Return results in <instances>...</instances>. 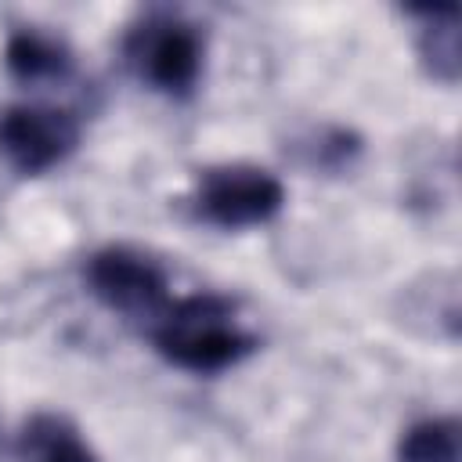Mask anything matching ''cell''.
Segmentation results:
<instances>
[{
  "instance_id": "obj_2",
  "label": "cell",
  "mask_w": 462,
  "mask_h": 462,
  "mask_svg": "<svg viewBox=\"0 0 462 462\" xmlns=\"http://www.w3.org/2000/svg\"><path fill=\"white\" fill-rule=\"evenodd\" d=\"M285 202V188L260 166H213L199 184V213L217 227H253L271 220Z\"/></svg>"
},
{
  "instance_id": "obj_6",
  "label": "cell",
  "mask_w": 462,
  "mask_h": 462,
  "mask_svg": "<svg viewBox=\"0 0 462 462\" xmlns=\"http://www.w3.org/2000/svg\"><path fill=\"white\" fill-rule=\"evenodd\" d=\"M4 65L22 83H43V79L65 76L72 65V54L58 36L40 32V29H22L7 40Z\"/></svg>"
},
{
  "instance_id": "obj_1",
  "label": "cell",
  "mask_w": 462,
  "mask_h": 462,
  "mask_svg": "<svg viewBox=\"0 0 462 462\" xmlns=\"http://www.w3.org/2000/svg\"><path fill=\"white\" fill-rule=\"evenodd\" d=\"M155 346L166 361L188 372H220L242 361L256 339L242 332L231 307L217 296H191L170 307L155 325Z\"/></svg>"
},
{
  "instance_id": "obj_9",
  "label": "cell",
  "mask_w": 462,
  "mask_h": 462,
  "mask_svg": "<svg viewBox=\"0 0 462 462\" xmlns=\"http://www.w3.org/2000/svg\"><path fill=\"white\" fill-rule=\"evenodd\" d=\"M401 462H462V426L458 419H422L404 430Z\"/></svg>"
},
{
  "instance_id": "obj_5",
  "label": "cell",
  "mask_w": 462,
  "mask_h": 462,
  "mask_svg": "<svg viewBox=\"0 0 462 462\" xmlns=\"http://www.w3.org/2000/svg\"><path fill=\"white\" fill-rule=\"evenodd\" d=\"M87 282L90 292L123 314H155L166 303V274L155 260L112 245L90 256L87 263Z\"/></svg>"
},
{
  "instance_id": "obj_4",
  "label": "cell",
  "mask_w": 462,
  "mask_h": 462,
  "mask_svg": "<svg viewBox=\"0 0 462 462\" xmlns=\"http://www.w3.org/2000/svg\"><path fill=\"white\" fill-rule=\"evenodd\" d=\"M141 76L162 94H188L202 76V36L184 22H148L130 40Z\"/></svg>"
},
{
  "instance_id": "obj_3",
  "label": "cell",
  "mask_w": 462,
  "mask_h": 462,
  "mask_svg": "<svg viewBox=\"0 0 462 462\" xmlns=\"http://www.w3.org/2000/svg\"><path fill=\"white\" fill-rule=\"evenodd\" d=\"M79 144V123L69 108L14 105L0 116V155L18 173H43Z\"/></svg>"
},
{
  "instance_id": "obj_8",
  "label": "cell",
  "mask_w": 462,
  "mask_h": 462,
  "mask_svg": "<svg viewBox=\"0 0 462 462\" xmlns=\"http://www.w3.org/2000/svg\"><path fill=\"white\" fill-rule=\"evenodd\" d=\"M22 451L29 462H97L76 430L58 415H36L22 433Z\"/></svg>"
},
{
  "instance_id": "obj_7",
  "label": "cell",
  "mask_w": 462,
  "mask_h": 462,
  "mask_svg": "<svg viewBox=\"0 0 462 462\" xmlns=\"http://www.w3.org/2000/svg\"><path fill=\"white\" fill-rule=\"evenodd\" d=\"M458 11L455 7H444V11H433L426 14V25L419 32V58L426 65V72L440 83H455L458 79Z\"/></svg>"
}]
</instances>
